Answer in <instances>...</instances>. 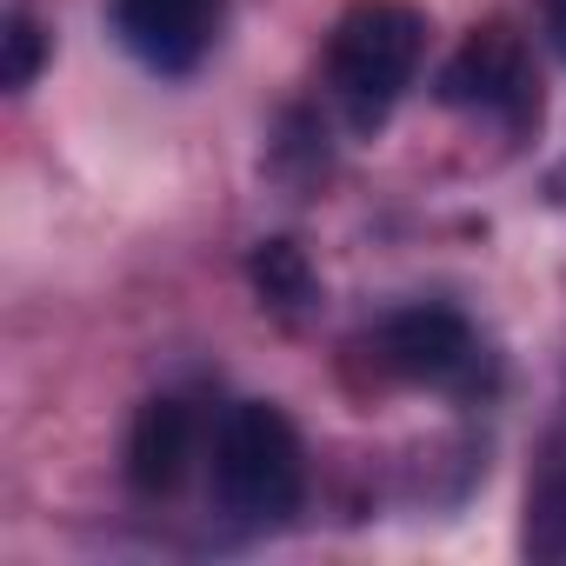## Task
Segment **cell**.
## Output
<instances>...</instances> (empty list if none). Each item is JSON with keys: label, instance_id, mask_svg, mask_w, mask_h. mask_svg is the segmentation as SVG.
I'll use <instances>...</instances> for the list:
<instances>
[{"label": "cell", "instance_id": "obj_1", "mask_svg": "<svg viewBox=\"0 0 566 566\" xmlns=\"http://www.w3.org/2000/svg\"><path fill=\"white\" fill-rule=\"evenodd\" d=\"M207 493H213V513L240 533L287 526L307 500L301 427L273 400H233L207 433Z\"/></svg>", "mask_w": 566, "mask_h": 566}, {"label": "cell", "instance_id": "obj_2", "mask_svg": "<svg viewBox=\"0 0 566 566\" xmlns=\"http://www.w3.org/2000/svg\"><path fill=\"white\" fill-rule=\"evenodd\" d=\"M427 61V14L413 0H354L327 34V101L354 134L387 127V114L407 101L413 74Z\"/></svg>", "mask_w": 566, "mask_h": 566}, {"label": "cell", "instance_id": "obj_3", "mask_svg": "<svg viewBox=\"0 0 566 566\" xmlns=\"http://www.w3.org/2000/svg\"><path fill=\"white\" fill-rule=\"evenodd\" d=\"M367 367L394 387H433V394H473L486 374V347L473 334V321L460 307L440 301H413L394 307L367 340H360Z\"/></svg>", "mask_w": 566, "mask_h": 566}, {"label": "cell", "instance_id": "obj_4", "mask_svg": "<svg viewBox=\"0 0 566 566\" xmlns=\"http://www.w3.org/2000/svg\"><path fill=\"white\" fill-rule=\"evenodd\" d=\"M440 101L473 114V120H500V127H526L539 114V87H533V61L526 41L506 21L473 28L453 61L440 67Z\"/></svg>", "mask_w": 566, "mask_h": 566}, {"label": "cell", "instance_id": "obj_5", "mask_svg": "<svg viewBox=\"0 0 566 566\" xmlns=\"http://www.w3.org/2000/svg\"><path fill=\"white\" fill-rule=\"evenodd\" d=\"M227 0H114V34L147 74H193L213 54Z\"/></svg>", "mask_w": 566, "mask_h": 566}, {"label": "cell", "instance_id": "obj_6", "mask_svg": "<svg viewBox=\"0 0 566 566\" xmlns=\"http://www.w3.org/2000/svg\"><path fill=\"white\" fill-rule=\"evenodd\" d=\"M200 440L207 433H200V420H193L187 400H174V394L147 400L134 413V433H127V480H134V493H174L187 480Z\"/></svg>", "mask_w": 566, "mask_h": 566}, {"label": "cell", "instance_id": "obj_7", "mask_svg": "<svg viewBox=\"0 0 566 566\" xmlns=\"http://www.w3.org/2000/svg\"><path fill=\"white\" fill-rule=\"evenodd\" d=\"M253 287H260V307H273V314H307L314 307V273H307L294 240H260L253 247Z\"/></svg>", "mask_w": 566, "mask_h": 566}, {"label": "cell", "instance_id": "obj_8", "mask_svg": "<svg viewBox=\"0 0 566 566\" xmlns=\"http://www.w3.org/2000/svg\"><path fill=\"white\" fill-rule=\"evenodd\" d=\"M526 553L546 566H566V447L553 453V467L533 486V513H526Z\"/></svg>", "mask_w": 566, "mask_h": 566}, {"label": "cell", "instance_id": "obj_9", "mask_svg": "<svg viewBox=\"0 0 566 566\" xmlns=\"http://www.w3.org/2000/svg\"><path fill=\"white\" fill-rule=\"evenodd\" d=\"M8 67H0V81H8V94H28L34 81H41V61H48V34H41V21L28 14V8H14L8 14Z\"/></svg>", "mask_w": 566, "mask_h": 566}, {"label": "cell", "instance_id": "obj_10", "mask_svg": "<svg viewBox=\"0 0 566 566\" xmlns=\"http://www.w3.org/2000/svg\"><path fill=\"white\" fill-rule=\"evenodd\" d=\"M539 28H546V41H553V54L566 61V0H539Z\"/></svg>", "mask_w": 566, "mask_h": 566}]
</instances>
